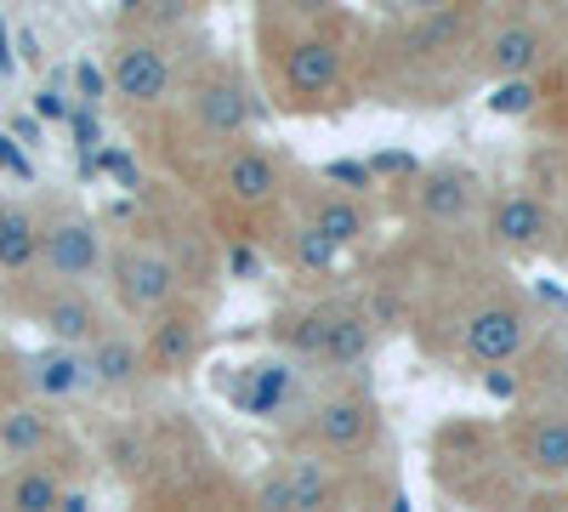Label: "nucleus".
Here are the masks:
<instances>
[{
    "mask_svg": "<svg viewBox=\"0 0 568 512\" xmlns=\"http://www.w3.org/2000/svg\"><path fill=\"white\" fill-rule=\"evenodd\" d=\"M222 189L240 200V205H267L273 194H278V165H273V154H262V149H233L227 154V165H222Z\"/></svg>",
    "mask_w": 568,
    "mask_h": 512,
    "instance_id": "obj_15",
    "label": "nucleus"
},
{
    "mask_svg": "<svg viewBox=\"0 0 568 512\" xmlns=\"http://www.w3.org/2000/svg\"><path fill=\"white\" fill-rule=\"evenodd\" d=\"M562 484H568V479H562Z\"/></svg>",
    "mask_w": 568,
    "mask_h": 512,
    "instance_id": "obj_30",
    "label": "nucleus"
},
{
    "mask_svg": "<svg viewBox=\"0 0 568 512\" xmlns=\"http://www.w3.org/2000/svg\"><path fill=\"white\" fill-rule=\"evenodd\" d=\"M524 468H529L535 479H551V484L568 479V415H546V422L529 428V439H524Z\"/></svg>",
    "mask_w": 568,
    "mask_h": 512,
    "instance_id": "obj_20",
    "label": "nucleus"
},
{
    "mask_svg": "<svg viewBox=\"0 0 568 512\" xmlns=\"http://www.w3.org/2000/svg\"><path fill=\"white\" fill-rule=\"evenodd\" d=\"M540 52H546V40H540L535 23H500L495 40H489V69L500 80H529V69L540 63Z\"/></svg>",
    "mask_w": 568,
    "mask_h": 512,
    "instance_id": "obj_19",
    "label": "nucleus"
},
{
    "mask_svg": "<svg viewBox=\"0 0 568 512\" xmlns=\"http://www.w3.org/2000/svg\"><path fill=\"white\" fill-rule=\"evenodd\" d=\"M489 234H495V245H500V251L529 257V251H540V245H546L551 217H546V205H540L535 194L511 189V194H500V200H495V211H489Z\"/></svg>",
    "mask_w": 568,
    "mask_h": 512,
    "instance_id": "obj_7",
    "label": "nucleus"
},
{
    "mask_svg": "<svg viewBox=\"0 0 568 512\" xmlns=\"http://www.w3.org/2000/svg\"><path fill=\"white\" fill-rule=\"evenodd\" d=\"M194 114L211 137H240L251 126V103H245V91L240 80H205L194 91Z\"/></svg>",
    "mask_w": 568,
    "mask_h": 512,
    "instance_id": "obj_17",
    "label": "nucleus"
},
{
    "mask_svg": "<svg viewBox=\"0 0 568 512\" xmlns=\"http://www.w3.org/2000/svg\"><path fill=\"white\" fill-rule=\"evenodd\" d=\"M291 393H296L291 364H256V370H251V382H245V393H240V404H245L251 415H273Z\"/></svg>",
    "mask_w": 568,
    "mask_h": 512,
    "instance_id": "obj_22",
    "label": "nucleus"
},
{
    "mask_svg": "<svg viewBox=\"0 0 568 512\" xmlns=\"http://www.w3.org/2000/svg\"><path fill=\"white\" fill-rule=\"evenodd\" d=\"M40 331L52 337V348H74V353H85L91 342L103 337V313H98V302H91L85 291H74V285H58L52 297L40 302Z\"/></svg>",
    "mask_w": 568,
    "mask_h": 512,
    "instance_id": "obj_5",
    "label": "nucleus"
},
{
    "mask_svg": "<svg viewBox=\"0 0 568 512\" xmlns=\"http://www.w3.org/2000/svg\"><path fill=\"white\" fill-rule=\"evenodd\" d=\"M85 506H91V501H85L80 490H69V495H63V512H85Z\"/></svg>",
    "mask_w": 568,
    "mask_h": 512,
    "instance_id": "obj_29",
    "label": "nucleus"
},
{
    "mask_svg": "<svg viewBox=\"0 0 568 512\" xmlns=\"http://www.w3.org/2000/svg\"><path fill=\"white\" fill-rule=\"evenodd\" d=\"M291 479V495H296V512H329L336 501V473H329V461H296V468H284Z\"/></svg>",
    "mask_w": 568,
    "mask_h": 512,
    "instance_id": "obj_21",
    "label": "nucleus"
},
{
    "mask_svg": "<svg viewBox=\"0 0 568 512\" xmlns=\"http://www.w3.org/2000/svg\"><path fill=\"white\" fill-rule=\"evenodd\" d=\"M478 200V177L460 171V165H438L420 177V217L426 222H460Z\"/></svg>",
    "mask_w": 568,
    "mask_h": 512,
    "instance_id": "obj_13",
    "label": "nucleus"
},
{
    "mask_svg": "<svg viewBox=\"0 0 568 512\" xmlns=\"http://www.w3.org/2000/svg\"><path fill=\"white\" fill-rule=\"evenodd\" d=\"M256 512H296V495H291V479L273 473L256 484Z\"/></svg>",
    "mask_w": 568,
    "mask_h": 512,
    "instance_id": "obj_26",
    "label": "nucleus"
},
{
    "mask_svg": "<svg viewBox=\"0 0 568 512\" xmlns=\"http://www.w3.org/2000/svg\"><path fill=\"white\" fill-rule=\"evenodd\" d=\"M40 268L58 279V285L85 291V279L103 273V234L85 211H58L40 228Z\"/></svg>",
    "mask_w": 568,
    "mask_h": 512,
    "instance_id": "obj_2",
    "label": "nucleus"
},
{
    "mask_svg": "<svg viewBox=\"0 0 568 512\" xmlns=\"http://www.w3.org/2000/svg\"><path fill=\"white\" fill-rule=\"evenodd\" d=\"M58 439V422H52V404H7L0 410V455L12 461H34L45 455V444Z\"/></svg>",
    "mask_w": 568,
    "mask_h": 512,
    "instance_id": "obj_11",
    "label": "nucleus"
},
{
    "mask_svg": "<svg viewBox=\"0 0 568 512\" xmlns=\"http://www.w3.org/2000/svg\"><path fill=\"white\" fill-rule=\"evenodd\" d=\"M296 342L324 364H358L369 353V324L358 313H313L296 324Z\"/></svg>",
    "mask_w": 568,
    "mask_h": 512,
    "instance_id": "obj_8",
    "label": "nucleus"
},
{
    "mask_svg": "<svg viewBox=\"0 0 568 512\" xmlns=\"http://www.w3.org/2000/svg\"><path fill=\"white\" fill-rule=\"evenodd\" d=\"M109 279H114V297L131 319H165L176 302V268L154 245H120L109 262Z\"/></svg>",
    "mask_w": 568,
    "mask_h": 512,
    "instance_id": "obj_1",
    "label": "nucleus"
},
{
    "mask_svg": "<svg viewBox=\"0 0 568 512\" xmlns=\"http://www.w3.org/2000/svg\"><path fill=\"white\" fill-rule=\"evenodd\" d=\"M342 80V52L336 40L324 34H302L291 52H284V86L296 91V98H324L329 86Z\"/></svg>",
    "mask_w": 568,
    "mask_h": 512,
    "instance_id": "obj_10",
    "label": "nucleus"
},
{
    "mask_svg": "<svg viewBox=\"0 0 568 512\" xmlns=\"http://www.w3.org/2000/svg\"><path fill=\"white\" fill-rule=\"evenodd\" d=\"M369 428H375V410H369V399H358V393L329 399V404H318V415H313V439H318L324 450H358V444L369 439Z\"/></svg>",
    "mask_w": 568,
    "mask_h": 512,
    "instance_id": "obj_12",
    "label": "nucleus"
},
{
    "mask_svg": "<svg viewBox=\"0 0 568 512\" xmlns=\"http://www.w3.org/2000/svg\"><path fill=\"white\" fill-rule=\"evenodd\" d=\"M324 177H329V182H347V189H358V182H364V165H324Z\"/></svg>",
    "mask_w": 568,
    "mask_h": 512,
    "instance_id": "obj_27",
    "label": "nucleus"
},
{
    "mask_svg": "<svg viewBox=\"0 0 568 512\" xmlns=\"http://www.w3.org/2000/svg\"><path fill=\"white\" fill-rule=\"evenodd\" d=\"M535 98H540L535 80H500V86H495V98H489V109H495V114H529Z\"/></svg>",
    "mask_w": 568,
    "mask_h": 512,
    "instance_id": "obj_24",
    "label": "nucleus"
},
{
    "mask_svg": "<svg viewBox=\"0 0 568 512\" xmlns=\"http://www.w3.org/2000/svg\"><path fill=\"white\" fill-rule=\"evenodd\" d=\"M142 370H149V353H142V342L125 337V331H103L98 342L85 348V377H91V388H103V393H125Z\"/></svg>",
    "mask_w": 568,
    "mask_h": 512,
    "instance_id": "obj_9",
    "label": "nucleus"
},
{
    "mask_svg": "<svg viewBox=\"0 0 568 512\" xmlns=\"http://www.w3.org/2000/svg\"><path fill=\"white\" fill-rule=\"evenodd\" d=\"M18 377H23V388H29L34 404H63V399H74V393L91 388L85 353H74V348H40V353H29Z\"/></svg>",
    "mask_w": 568,
    "mask_h": 512,
    "instance_id": "obj_6",
    "label": "nucleus"
},
{
    "mask_svg": "<svg viewBox=\"0 0 568 512\" xmlns=\"http://www.w3.org/2000/svg\"><path fill=\"white\" fill-rule=\"evenodd\" d=\"M336 257H342V245H329L313 222L296 234V262H302V268H336Z\"/></svg>",
    "mask_w": 568,
    "mask_h": 512,
    "instance_id": "obj_25",
    "label": "nucleus"
},
{
    "mask_svg": "<svg viewBox=\"0 0 568 512\" xmlns=\"http://www.w3.org/2000/svg\"><path fill=\"white\" fill-rule=\"evenodd\" d=\"M40 114H69V103H63V91H40Z\"/></svg>",
    "mask_w": 568,
    "mask_h": 512,
    "instance_id": "obj_28",
    "label": "nucleus"
},
{
    "mask_svg": "<svg viewBox=\"0 0 568 512\" xmlns=\"http://www.w3.org/2000/svg\"><path fill=\"white\" fill-rule=\"evenodd\" d=\"M109 80H114V91L125 103L154 109L171 91V58L160 52V40H125L114 52V63H109Z\"/></svg>",
    "mask_w": 568,
    "mask_h": 512,
    "instance_id": "obj_4",
    "label": "nucleus"
},
{
    "mask_svg": "<svg viewBox=\"0 0 568 512\" xmlns=\"http://www.w3.org/2000/svg\"><path fill=\"white\" fill-rule=\"evenodd\" d=\"M142 353H149V370H160V377H182V370L194 364V353H200V324L182 319V313H165V319L149 324Z\"/></svg>",
    "mask_w": 568,
    "mask_h": 512,
    "instance_id": "obj_14",
    "label": "nucleus"
},
{
    "mask_svg": "<svg viewBox=\"0 0 568 512\" xmlns=\"http://www.w3.org/2000/svg\"><path fill=\"white\" fill-rule=\"evenodd\" d=\"M40 217L29 205H0V273L40 268Z\"/></svg>",
    "mask_w": 568,
    "mask_h": 512,
    "instance_id": "obj_18",
    "label": "nucleus"
},
{
    "mask_svg": "<svg viewBox=\"0 0 568 512\" xmlns=\"http://www.w3.org/2000/svg\"><path fill=\"white\" fill-rule=\"evenodd\" d=\"M313 228H318L329 245H353V240H364V211L353 200H318Z\"/></svg>",
    "mask_w": 568,
    "mask_h": 512,
    "instance_id": "obj_23",
    "label": "nucleus"
},
{
    "mask_svg": "<svg viewBox=\"0 0 568 512\" xmlns=\"http://www.w3.org/2000/svg\"><path fill=\"white\" fill-rule=\"evenodd\" d=\"M63 479L52 468H40V461H29V468H18L7 484H0V512H63Z\"/></svg>",
    "mask_w": 568,
    "mask_h": 512,
    "instance_id": "obj_16",
    "label": "nucleus"
},
{
    "mask_svg": "<svg viewBox=\"0 0 568 512\" xmlns=\"http://www.w3.org/2000/svg\"><path fill=\"white\" fill-rule=\"evenodd\" d=\"M535 337V319L517 308V302H484L478 313H466L460 324V348L478 359V364H506L529 348Z\"/></svg>",
    "mask_w": 568,
    "mask_h": 512,
    "instance_id": "obj_3",
    "label": "nucleus"
}]
</instances>
